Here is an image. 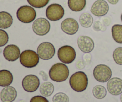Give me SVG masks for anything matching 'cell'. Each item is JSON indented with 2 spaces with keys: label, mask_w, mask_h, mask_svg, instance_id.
I'll use <instances>...</instances> for the list:
<instances>
[{
  "label": "cell",
  "mask_w": 122,
  "mask_h": 102,
  "mask_svg": "<svg viewBox=\"0 0 122 102\" xmlns=\"http://www.w3.org/2000/svg\"><path fill=\"white\" fill-rule=\"evenodd\" d=\"M69 76V69L64 63H57L52 65L49 70V76L54 82L65 81Z\"/></svg>",
  "instance_id": "obj_1"
},
{
  "label": "cell",
  "mask_w": 122,
  "mask_h": 102,
  "mask_svg": "<svg viewBox=\"0 0 122 102\" xmlns=\"http://www.w3.org/2000/svg\"><path fill=\"white\" fill-rule=\"evenodd\" d=\"M69 84L71 88L76 92H83L88 87V76L83 72H76L70 78Z\"/></svg>",
  "instance_id": "obj_2"
},
{
  "label": "cell",
  "mask_w": 122,
  "mask_h": 102,
  "mask_svg": "<svg viewBox=\"0 0 122 102\" xmlns=\"http://www.w3.org/2000/svg\"><path fill=\"white\" fill-rule=\"evenodd\" d=\"M20 62L26 68H33L36 66L39 62L38 53L32 50H26L20 54Z\"/></svg>",
  "instance_id": "obj_3"
},
{
  "label": "cell",
  "mask_w": 122,
  "mask_h": 102,
  "mask_svg": "<svg viewBox=\"0 0 122 102\" xmlns=\"http://www.w3.org/2000/svg\"><path fill=\"white\" fill-rule=\"evenodd\" d=\"M16 15L20 21L23 23H30L35 20L36 17V13L32 6L23 5L19 8Z\"/></svg>",
  "instance_id": "obj_4"
},
{
  "label": "cell",
  "mask_w": 122,
  "mask_h": 102,
  "mask_svg": "<svg viewBox=\"0 0 122 102\" xmlns=\"http://www.w3.org/2000/svg\"><path fill=\"white\" fill-rule=\"evenodd\" d=\"M60 60L64 64H70L75 60L76 51L70 45H64L58 49L57 53Z\"/></svg>",
  "instance_id": "obj_5"
},
{
  "label": "cell",
  "mask_w": 122,
  "mask_h": 102,
  "mask_svg": "<svg viewBox=\"0 0 122 102\" xmlns=\"http://www.w3.org/2000/svg\"><path fill=\"white\" fill-rule=\"evenodd\" d=\"M93 75L97 81L104 83L111 79L112 71L110 68L106 64H98L94 69Z\"/></svg>",
  "instance_id": "obj_6"
},
{
  "label": "cell",
  "mask_w": 122,
  "mask_h": 102,
  "mask_svg": "<svg viewBox=\"0 0 122 102\" xmlns=\"http://www.w3.org/2000/svg\"><path fill=\"white\" fill-rule=\"evenodd\" d=\"M46 16L51 21H58L61 19L64 15V8L57 3L50 4L46 9Z\"/></svg>",
  "instance_id": "obj_7"
},
{
  "label": "cell",
  "mask_w": 122,
  "mask_h": 102,
  "mask_svg": "<svg viewBox=\"0 0 122 102\" xmlns=\"http://www.w3.org/2000/svg\"><path fill=\"white\" fill-rule=\"evenodd\" d=\"M56 53L54 46L49 42H44L39 45L37 48V53L39 58L44 60H48L54 57Z\"/></svg>",
  "instance_id": "obj_8"
},
{
  "label": "cell",
  "mask_w": 122,
  "mask_h": 102,
  "mask_svg": "<svg viewBox=\"0 0 122 102\" xmlns=\"http://www.w3.org/2000/svg\"><path fill=\"white\" fill-rule=\"evenodd\" d=\"M51 25L47 19L41 17L36 19L32 25V29L36 35L44 36L50 32Z\"/></svg>",
  "instance_id": "obj_9"
},
{
  "label": "cell",
  "mask_w": 122,
  "mask_h": 102,
  "mask_svg": "<svg viewBox=\"0 0 122 102\" xmlns=\"http://www.w3.org/2000/svg\"><path fill=\"white\" fill-rule=\"evenodd\" d=\"M40 81L38 76L34 75H28L22 80V87L24 90L28 93H33L39 88Z\"/></svg>",
  "instance_id": "obj_10"
},
{
  "label": "cell",
  "mask_w": 122,
  "mask_h": 102,
  "mask_svg": "<svg viewBox=\"0 0 122 102\" xmlns=\"http://www.w3.org/2000/svg\"><path fill=\"white\" fill-rule=\"evenodd\" d=\"M61 30L66 34L73 35L79 30V24L75 19L73 18H67L62 21L61 24Z\"/></svg>",
  "instance_id": "obj_11"
},
{
  "label": "cell",
  "mask_w": 122,
  "mask_h": 102,
  "mask_svg": "<svg viewBox=\"0 0 122 102\" xmlns=\"http://www.w3.org/2000/svg\"><path fill=\"white\" fill-rule=\"evenodd\" d=\"M109 11V5L104 0H97L93 4L91 12L97 17L104 16Z\"/></svg>",
  "instance_id": "obj_12"
},
{
  "label": "cell",
  "mask_w": 122,
  "mask_h": 102,
  "mask_svg": "<svg viewBox=\"0 0 122 102\" xmlns=\"http://www.w3.org/2000/svg\"><path fill=\"white\" fill-rule=\"evenodd\" d=\"M77 45L82 52L89 53L94 48L95 44L93 39L88 36L81 35L77 38Z\"/></svg>",
  "instance_id": "obj_13"
},
{
  "label": "cell",
  "mask_w": 122,
  "mask_h": 102,
  "mask_svg": "<svg viewBox=\"0 0 122 102\" xmlns=\"http://www.w3.org/2000/svg\"><path fill=\"white\" fill-rule=\"evenodd\" d=\"M20 54L19 47L14 44L8 45L5 47L3 51L4 57L9 62L16 61L20 57Z\"/></svg>",
  "instance_id": "obj_14"
},
{
  "label": "cell",
  "mask_w": 122,
  "mask_h": 102,
  "mask_svg": "<svg viewBox=\"0 0 122 102\" xmlns=\"http://www.w3.org/2000/svg\"><path fill=\"white\" fill-rule=\"evenodd\" d=\"M107 88L112 95H120L122 93V80L117 77L111 78L107 82Z\"/></svg>",
  "instance_id": "obj_15"
},
{
  "label": "cell",
  "mask_w": 122,
  "mask_h": 102,
  "mask_svg": "<svg viewBox=\"0 0 122 102\" xmlns=\"http://www.w3.org/2000/svg\"><path fill=\"white\" fill-rule=\"evenodd\" d=\"M17 93L13 87L7 86L1 90L0 99L2 102H13L15 100Z\"/></svg>",
  "instance_id": "obj_16"
},
{
  "label": "cell",
  "mask_w": 122,
  "mask_h": 102,
  "mask_svg": "<svg viewBox=\"0 0 122 102\" xmlns=\"http://www.w3.org/2000/svg\"><path fill=\"white\" fill-rule=\"evenodd\" d=\"M13 81V74L9 70L3 69L0 70V87L10 86Z\"/></svg>",
  "instance_id": "obj_17"
},
{
  "label": "cell",
  "mask_w": 122,
  "mask_h": 102,
  "mask_svg": "<svg viewBox=\"0 0 122 102\" xmlns=\"http://www.w3.org/2000/svg\"><path fill=\"white\" fill-rule=\"evenodd\" d=\"M12 16L7 11L0 12V28L7 29L13 24Z\"/></svg>",
  "instance_id": "obj_18"
},
{
  "label": "cell",
  "mask_w": 122,
  "mask_h": 102,
  "mask_svg": "<svg viewBox=\"0 0 122 102\" xmlns=\"http://www.w3.org/2000/svg\"><path fill=\"white\" fill-rule=\"evenodd\" d=\"M86 5V0H68V6L73 11L79 12L83 10Z\"/></svg>",
  "instance_id": "obj_19"
},
{
  "label": "cell",
  "mask_w": 122,
  "mask_h": 102,
  "mask_svg": "<svg viewBox=\"0 0 122 102\" xmlns=\"http://www.w3.org/2000/svg\"><path fill=\"white\" fill-rule=\"evenodd\" d=\"M41 94L44 97H49L52 95L54 91V87L52 83L50 82H45L42 84L39 88Z\"/></svg>",
  "instance_id": "obj_20"
},
{
  "label": "cell",
  "mask_w": 122,
  "mask_h": 102,
  "mask_svg": "<svg viewBox=\"0 0 122 102\" xmlns=\"http://www.w3.org/2000/svg\"><path fill=\"white\" fill-rule=\"evenodd\" d=\"M112 33L113 39L116 43L122 44V25H113L112 28Z\"/></svg>",
  "instance_id": "obj_21"
},
{
  "label": "cell",
  "mask_w": 122,
  "mask_h": 102,
  "mask_svg": "<svg viewBox=\"0 0 122 102\" xmlns=\"http://www.w3.org/2000/svg\"><path fill=\"white\" fill-rule=\"evenodd\" d=\"M79 22L82 26L88 28L92 25L94 22V19L91 14L88 13H83L79 17Z\"/></svg>",
  "instance_id": "obj_22"
},
{
  "label": "cell",
  "mask_w": 122,
  "mask_h": 102,
  "mask_svg": "<svg viewBox=\"0 0 122 102\" xmlns=\"http://www.w3.org/2000/svg\"><path fill=\"white\" fill-rule=\"evenodd\" d=\"M94 96L97 99H102L107 95V90L102 86L98 85L95 86L92 90Z\"/></svg>",
  "instance_id": "obj_23"
},
{
  "label": "cell",
  "mask_w": 122,
  "mask_h": 102,
  "mask_svg": "<svg viewBox=\"0 0 122 102\" xmlns=\"http://www.w3.org/2000/svg\"><path fill=\"white\" fill-rule=\"evenodd\" d=\"M27 2L33 8H41L45 7L50 0H27Z\"/></svg>",
  "instance_id": "obj_24"
},
{
  "label": "cell",
  "mask_w": 122,
  "mask_h": 102,
  "mask_svg": "<svg viewBox=\"0 0 122 102\" xmlns=\"http://www.w3.org/2000/svg\"><path fill=\"white\" fill-rule=\"evenodd\" d=\"M113 57L116 64L122 65V47H118L114 50Z\"/></svg>",
  "instance_id": "obj_25"
},
{
  "label": "cell",
  "mask_w": 122,
  "mask_h": 102,
  "mask_svg": "<svg viewBox=\"0 0 122 102\" xmlns=\"http://www.w3.org/2000/svg\"><path fill=\"white\" fill-rule=\"evenodd\" d=\"M53 102H69V98L67 95L63 93H57L52 98Z\"/></svg>",
  "instance_id": "obj_26"
},
{
  "label": "cell",
  "mask_w": 122,
  "mask_h": 102,
  "mask_svg": "<svg viewBox=\"0 0 122 102\" xmlns=\"http://www.w3.org/2000/svg\"><path fill=\"white\" fill-rule=\"evenodd\" d=\"M9 37L4 30L0 29V47L5 45L8 43Z\"/></svg>",
  "instance_id": "obj_27"
},
{
  "label": "cell",
  "mask_w": 122,
  "mask_h": 102,
  "mask_svg": "<svg viewBox=\"0 0 122 102\" xmlns=\"http://www.w3.org/2000/svg\"><path fill=\"white\" fill-rule=\"evenodd\" d=\"M93 29L95 31H105L106 30V27L104 26L100 21H95L93 25Z\"/></svg>",
  "instance_id": "obj_28"
},
{
  "label": "cell",
  "mask_w": 122,
  "mask_h": 102,
  "mask_svg": "<svg viewBox=\"0 0 122 102\" xmlns=\"http://www.w3.org/2000/svg\"><path fill=\"white\" fill-rule=\"evenodd\" d=\"M30 102H49V101L43 96H35L30 99Z\"/></svg>",
  "instance_id": "obj_29"
},
{
  "label": "cell",
  "mask_w": 122,
  "mask_h": 102,
  "mask_svg": "<svg viewBox=\"0 0 122 102\" xmlns=\"http://www.w3.org/2000/svg\"><path fill=\"white\" fill-rule=\"evenodd\" d=\"M85 66V62L82 60H79L77 62L76 68L78 69H82Z\"/></svg>",
  "instance_id": "obj_30"
},
{
  "label": "cell",
  "mask_w": 122,
  "mask_h": 102,
  "mask_svg": "<svg viewBox=\"0 0 122 102\" xmlns=\"http://www.w3.org/2000/svg\"><path fill=\"white\" fill-rule=\"evenodd\" d=\"M39 74L42 76V78L44 80V81H47L48 80V76L47 74L45 73V72H44V70H41L39 71Z\"/></svg>",
  "instance_id": "obj_31"
},
{
  "label": "cell",
  "mask_w": 122,
  "mask_h": 102,
  "mask_svg": "<svg viewBox=\"0 0 122 102\" xmlns=\"http://www.w3.org/2000/svg\"><path fill=\"white\" fill-rule=\"evenodd\" d=\"M102 25L105 26H107L110 24L111 20H110V17H105L104 19H102Z\"/></svg>",
  "instance_id": "obj_32"
},
{
  "label": "cell",
  "mask_w": 122,
  "mask_h": 102,
  "mask_svg": "<svg viewBox=\"0 0 122 102\" xmlns=\"http://www.w3.org/2000/svg\"><path fill=\"white\" fill-rule=\"evenodd\" d=\"M91 56L90 54H85L83 56V59H84V62L86 63H89L91 62Z\"/></svg>",
  "instance_id": "obj_33"
},
{
  "label": "cell",
  "mask_w": 122,
  "mask_h": 102,
  "mask_svg": "<svg viewBox=\"0 0 122 102\" xmlns=\"http://www.w3.org/2000/svg\"><path fill=\"white\" fill-rule=\"evenodd\" d=\"M107 1H108V2H109V3H110L111 4L115 5L119 2V0H107Z\"/></svg>",
  "instance_id": "obj_34"
},
{
  "label": "cell",
  "mask_w": 122,
  "mask_h": 102,
  "mask_svg": "<svg viewBox=\"0 0 122 102\" xmlns=\"http://www.w3.org/2000/svg\"><path fill=\"white\" fill-rule=\"evenodd\" d=\"M120 101L122 102V93L121 94V96H120Z\"/></svg>",
  "instance_id": "obj_35"
},
{
  "label": "cell",
  "mask_w": 122,
  "mask_h": 102,
  "mask_svg": "<svg viewBox=\"0 0 122 102\" xmlns=\"http://www.w3.org/2000/svg\"><path fill=\"white\" fill-rule=\"evenodd\" d=\"M120 18H121V20H122V13L121 14V17H120Z\"/></svg>",
  "instance_id": "obj_36"
}]
</instances>
